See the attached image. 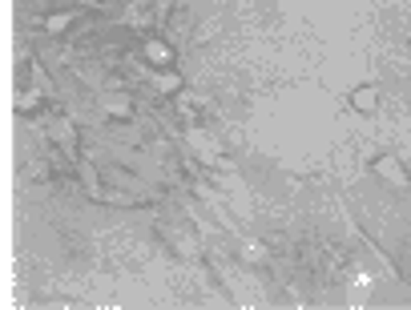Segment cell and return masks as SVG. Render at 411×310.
Instances as JSON below:
<instances>
[{"instance_id": "8992f818", "label": "cell", "mask_w": 411, "mask_h": 310, "mask_svg": "<svg viewBox=\"0 0 411 310\" xmlns=\"http://www.w3.org/2000/svg\"><path fill=\"white\" fill-rule=\"evenodd\" d=\"M73 21H77V8H69V12H53V16L45 21V32H49V36H57V32H64Z\"/></svg>"}, {"instance_id": "3957f363", "label": "cell", "mask_w": 411, "mask_h": 310, "mask_svg": "<svg viewBox=\"0 0 411 310\" xmlns=\"http://www.w3.org/2000/svg\"><path fill=\"white\" fill-rule=\"evenodd\" d=\"M351 109H359V113H375L379 109V85H359V89H351Z\"/></svg>"}, {"instance_id": "6da1fadb", "label": "cell", "mask_w": 411, "mask_h": 310, "mask_svg": "<svg viewBox=\"0 0 411 310\" xmlns=\"http://www.w3.org/2000/svg\"><path fill=\"white\" fill-rule=\"evenodd\" d=\"M371 169H375V178H383V182H387V186H395V189H408V186H411L408 169H403V165H399V157H391V154H383L379 161H375V165H371Z\"/></svg>"}, {"instance_id": "ba28073f", "label": "cell", "mask_w": 411, "mask_h": 310, "mask_svg": "<svg viewBox=\"0 0 411 310\" xmlns=\"http://www.w3.org/2000/svg\"><path fill=\"white\" fill-rule=\"evenodd\" d=\"M174 109H178V113H182L186 121H198V97H193V93H178Z\"/></svg>"}, {"instance_id": "277c9868", "label": "cell", "mask_w": 411, "mask_h": 310, "mask_svg": "<svg viewBox=\"0 0 411 310\" xmlns=\"http://www.w3.org/2000/svg\"><path fill=\"white\" fill-rule=\"evenodd\" d=\"M53 141H61V150L64 154H73L77 150V129H73V121L69 117H57V125H53V133H49Z\"/></svg>"}, {"instance_id": "5b68a950", "label": "cell", "mask_w": 411, "mask_h": 310, "mask_svg": "<svg viewBox=\"0 0 411 310\" xmlns=\"http://www.w3.org/2000/svg\"><path fill=\"white\" fill-rule=\"evenodd\" d=\"M101 109H105L109 117H133V101H129V97H117V93L101 97Z\"/></svg>"}, {"instance_id": "30bf717a", "label": "cell", "mask_w": 411, "mask_h": 310, "mask_svg": "<svg viewBox=\"0 0 411 310\" xmlns=\"http://www.w3.org/2000/svg\"><path fill=\"white\" fill-rule=\"evenodd\" d=\"M242 258H246V262H262V258H266V250L258 246V242H242Z\"/></svg>"}, {"instance_id": "7a4b0ae2", "label": "cell", "mask_w": 411, "mask_h": 310, "mask_svg": "<svg viewBox=\"0 0 411 310\" xmlns=\"http://www.w3.org/2000/svg\"><path fill=\"white\" fill-rule=\"evenodd\" d=\"M141 57L154 64V69H169V64H174V49H169L161 36H150V40L141 45Z\"/></svg>"}, {"instance_id": "8fae6325", "label": "cell", "mask_w": 411, "mask_h": 310, "mask_svg": "<svg viewBox=\"0 0 411 310\" xmlns=\"http://www.w3.org/2000/svg\"><path fill=\"white\" fill-rule=\"evenodd\" d=\"M77 4H93V0H77Z\"/></svg>"}, {"instance_id": "52a82bcc", "label": "cell", "mask_w": 411, "mask_h": 310, "mask_svg": "<svg viewBox=\"0 0 411 310\" xmlns=\"http://www.w3.org/2000/svg\"><path fill=\"white\" fill-rule=\"evenodd\" d=\"M141 73H145V69H141ZM145 77L154 81V89H158V93H178V85H182V77H178V73H158V77H154V73H145Z\"/></svg>"}, {"instance_id": "9c48e42d", "label": "cell", "mask_w": 411, "mask_h": 310, "mask_svg": "<svg viewBox=\"0 0 411 310\" xmlns=\"http://www.w3.org/2000/svg\"><path fill=\"white\" fill-rule=\"evenodd\" d=\"M36 105H40V93H36V89H29V93L16 97V113H32Z\"/></svg>"}]
</instances>
